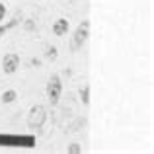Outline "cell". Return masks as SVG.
Returning <instances> with one entry per match:
<instances>
[{"mask_svg":"<svg viewBox=\"0 0 154 154\" xmlns=\"http://www.w3.org/2000/svg\"><path fill=\"white\" fill-rule=\"evenodd\" d=\"M47 119V111L43 105H33V107L29 109V113H27V125H29V129H41L43 123H45Z\"/></svg>","mask_w":154,"mask_h":154,"instance_id":"cell-1","label":"cell"},{"mask_svg":"<svg viewBox=\"0 0 154 154\" xmlns=\"http://www.w3.org/2000/svg\"><path fill=\"white\" fill-rule=\"evenodd\" d=\"M88 33H90V22H88V20H84V22L80 23L78 27H76L74 35H72L70 49H72V51H78L80 47H82L84 43H86V39H88Z\"/></svg>","mask_w":154,"mask_h":154,"instance_id":"cell-2","label":"cell"},{"mask_svg":"<svg viewBox=\"0 0 154 154\" xmlns=\"http://www.w3.org/2000/svg\"><path fill=\"white\" fill-rule=\"evenodd\" d=\"M60 92H63V84H60V78L57 74H53L47 82V98H49L51 105H57L60 100Z\"/></svg>","mask_w":154,"mask_h":154,"instance_id":"cell-3","label":"cell"},{"mask_svg":"<svg viewBox=\"0 0 154 154\" xmlns=\"http://www.w3.org/2000/svg\"><path fill=\"white\" fill-rule=\"evenodd\" d=\"M18 66H20V57L16 55V53H8L2 59V70L6 72V74H14V72L18 70Z\"/></svg>","mask_w":154,"mask_h":154,"instance_id":"cell-4","label":"cell"},{"mask_svg":"<svg viewBox=\"0 0 154 154\" xmlns=\"http://www.w3.org/2000/svg\"><path fill=\"white\" fill-rule=\"evenodd\" d=\"M66 31H68V20L66 18H59L55 23H53V33L55 35L60 37V35H64Z\"/></svg>","mask_w":154,"mask_h":154,"instance_id":"cell-5","label":"cell"},{"mask_svg":"<svg viewBox=\"0 0 154 154\" xmlns=\"http://www.w3.org/2000/svg\"><path fill=\"white\" fill-rule=\"evenodd\" d=\"M16 96H18V94H16V90H6L2 94V103H12L16 100Z\"/></svg>","mask_w":154,"mask_h":154,"instance_id":"cell-6","label":"cell"},{"mask_svg":"<svg viewBox=\"0 0 154 154\" xmlns=\"http://www.w3.org/2000/svg\"><path fill=\"white\" fill-rule=\"evenodd\" d=\"M18 22H20V20H18V18H14V20H10L8 23H4V26H0V37H2V35L6 33L8 29H12V27H14V26H16Z\"/></svg>","mask_w":154,"mask_h":154,"instance_id":"cell-7","label":"cell"},{"mask_svg":"<svg viewBox=\"0 0 154 154\" xmlns=\"http://www.w3.org/2000/svg\"><path fill=\"white\" fill-rule=\"evenodd\" d=\"M80 100H82L84 105L90 103V88H88V86H84L82 90H80Z\"/></svg>","mask_w":154,"mask_h":154,"instance_id":"cell-8","label":"cell"},{"mask_svg":"<svg viewBox=\"0 0 154 154\" xmlns=\"http://www.w3.org/2000/svg\"><path fill=\"white\" fill-rule=\"evenodd\" d=\"M45 59H49V60L57 59V47H47L45 49Z\"/></svg>","mask_w":154,"mask_h":154,"instance_id":"cell-9","label":"cell"},{"mask_svg":"<svg viewBox=\"0 0 154 154\" xmlns=\"http://www.w3.org/2000/svg\"><path fill=\"white\" fill-rule=\"evenodd\" d=\"M68 152H70V154H78V152H82V148H80L78 143H72L70 146H68Z\"/></svg>","mask_w":154,"mask_h":154,"instance_id":"cell-10","label":"cell"},{"mask_svg":"<svg viewBox=\"0 0 154 154\" xmlns=\"http://www.w3.org/2000/svg\"><path fill=\"white\" fill-rule=\"evenodd\" d=\"M4 16H6V6H4V4H0V22L4 20Z\"/></svg>","mask_w":154,"mask_h":154,"instance_id":"cell-11","label":"cell"}]
</instances>
